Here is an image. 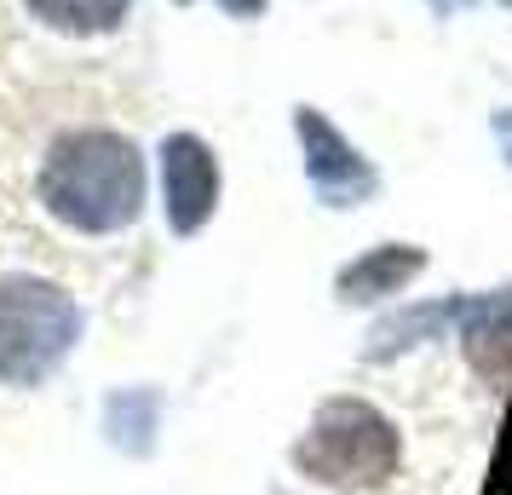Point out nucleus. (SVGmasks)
<instances>
[{
  "instance_id": "2",
  "label": "nucleus",
  "mask_w": 512,
  "mask_h": 495,
  "mask_svg": "<svg viewBox=\"0 0 512 495\" xmlns=\"http://www.w3.org/2000/svg\"><path fill=\"white\" fill-rule=\"evenodd\" d=\"M397 426L363 398H328L305 438L294 444V467L311 478V484H328V490H380L392 484L397 472Z\"/></svg>"
},
{
  "instance_id": "14",
  "label": "nucleus",
  "mask_w": 512,
  "mask_h": 495,
  "mask_svg": "<svg viewBox=\"0 0 512 495\" xmlns=\"http://www.w3.org/2000/svg\"><path fill=\"white\" fill-rule=\"evenodd\" d=\"M472 0H432V12H466Z\"/></svg>"
},
{
  "instance_id": "8",
  "label": "nucleus",
  "mask_w": 512,
  "mask_h": 495,
  "mask_svg": "<svg viewBox=\"0 0 512 495\" xmlns=\"http://www.w3.org/2000/svg\"><path fill=\"white\" fill-rule=\"evenodd\" d=\"M156 415H162V398L156 392H116V398L104 403V432H110V444L127 449V455H150L156 444Z\"/></svg>"
},
{
  "instance_id": "6",
  "label": "nucleus",
  "mask_w": 512,
  "mask_h": 495,
  "mask_svg": "<svg viewBox=\"0 0 512 495\" xmlns=\"http://www.w3.org/2000/svg\"><path fill=\"white\" fill-rule=\"evenodd\" d=\"M461 352L466 363L484 380H501L512 386V288H495V294H472L461 300Z\"/></svg>"
},
{
  "instance_id": "1",
  "label": "nucleus",
  "mask_w": 512,
  "mask_h": 495,
  "mask_svg": "<svg viewBox=\"0 0 512 495\" xmlns=\"http://www.w3.org/2000/svg\"><path fill=\"white\" fill-rule=\"evenodd\" d=\"M41 202L58 225L81 236L127 231L144 208V156L110 127H75L52 139L41 162Z\"/></svg>"
},
{
  "instance_id": "10",
  "label": "nucleus",
  "mask_w": 512,
  "mask_h": 495,
  "mask_svg": "<svg viewBox=\"0 0 512 495\" xmlns=\"http://www.w3.org/2000/svg\"><path fill=\"white\" fill-rule=\"evenodd\" d=\"M455 317H461V300H443V306L403 311V317H392V323H380V329H374L369 357H392V352H403V346H415V340H426V334H438L443 323H455Z\"/></svg>"
},
{
  "instance_id": "7",
  "label": "nucleus",
  "mask_w": 512,
  "mask_h": 495,
  "mask_svg": "<svg viewBox=\"0 0 512 495\" xmlns=\"http://www.w3.org/2000/svg\"><path fill=\"white\" fill-rule=\"evenodd\" d=\"M420 271H426V248H415V242H380V248H369L363 260H351L334 288H340L346 306H363V300L403 294Z\"/></svg>"
},
{
  "instance_id": "9",
  "label": "nucleus",
  "mask_w": 512,
  "mask_h": 495,
  "mask_svg": "<svg viewBox=\"0 0 512 495\" xmlns=\"http://www.w3.org/2000/svg\"><path fill=\"white\" fill-rule=\"evenodd\" d=\"M41 24L64 29V35H110L127 18L133 0H24Z\"/></svg>"
},
{
  "instance_id": "4",
  "label": "nucleus",
  "mask_w": 512,
  "mask_h": 495,
  "mask_svg": "<svg viewBox=\"0 0 512 495\" xmlns=\"http://www.w3.org/2000/svg\"><path fill=\"white\" fill-rule=\"evenodd\" d=\"M162 202L167 225L179 236H196L219 208V156L208 150V139L196 133H173L162 139Z\"/></svg>"
},
{
  "instance_id": "12",
  "label": "nucleus",
  "mask_w": 512,
  "mask_h": 495,
  "mask_svg": "<svg viewBox=\"0 0 512 495\" xmlns=\"http://www.w3.org/2000/svg\"><path fill=\"white\" fill-rule=\"evenodd\" d=\"M219 6H225L231 18H259V12H265V0H219Z\"/></svg>"
},
{
  "instance_id": "15",
  "label": "nucleus",
  "mask_w": 512,
  "mask_h": 495,
  "mask_svg": "<svg viewBox=\"0 0 512 495\" xmlns=\"http://www.w3.org/2000/svg\"><path fill=\"white\" fill-rule=\"evenodd\" d=\"M507 6H512V0H507Z\"/></svg>"
},
{
  "instance_id": "3",
  "label": "nucleus",
  "mask_w": 512,
  "mask_h": 495,
  "mask_svg": "<svg viewBox=\"0 0 512 495\" xmlns=\"http://www.w3.org/2000/svg\"><path fill=\"white\" fill-rule=\"evenodd\" d=\"M81 340V306L41 277L0 283V380L41 386Z\"/></svg>"
},
{
  "instance_id": "13",
  "label": "nucleus",
  "mask_w": 512,
  "mask_h": 495,
  "mask_svg": "<svg viewBox=\"0 0 512 495\" xmlns=\"http://www.w3.org/2000/svg\"><path fill=\"white\" fill-rule=\"evenodd\" d=\"M495 139L507 144V162H512V110H501V116H495Z\"/></svg>"
},
{
  "instance_id": "5",
  "label": "nucleus",
  "mask_w": 512,
  "mask_h": 495,
  "mask_svg": "<svg viewBox=\"0 0 512 495\" xmlns=\"http://www.w3.org/2000/svg\"><path fill=\"white\" fill-rule=\"evenodd\" d=\"M294 133H300V150H305V179H311V190L323 196L328 208H351V202L374 196V167L351 150L346 133L328 116L294 110Z\"/></svg>"
},
{
  "instance_id": "11",
  "label": "nucleus",
  "mask_w": 512,
  "mask_h": 495,
  "mask_svg": "<svg viewBox=\"0 0 512 495\" xmlns=\"http://www.w3.org/2000/svg\"><path fill=\"white\" fill-rule=\"evenodd\" d=\"M484 495H512V386H507V409H501V426H495V449H489Z\"/></svg>"
}]
</instances>
